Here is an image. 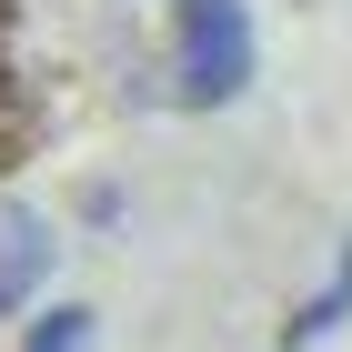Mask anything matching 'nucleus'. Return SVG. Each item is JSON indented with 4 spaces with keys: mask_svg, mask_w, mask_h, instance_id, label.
<instances>
[{
    "mask_svg": "<svg viewBox=\"0 0 352 352\" xmlns=\"http://www.w3.org/2000/svg\"><path fill=\"white\" fill-rule=\"evenodd\" d=\"M242 91H252V10L242 0H171L162 101L171 111H232Z\"/></svg>",
    "mask_w": 352,
    "mask_h": 352,
    "instance_id": "f257e3e1",
    "label": "nucleus"
},
{
    "mask_svg": "<svg viewBox=\"0 0 352 352\" xmlns=\"http://www.w3.org/2000/svg\"><path fill=\"white\" fill-rule=\"evenodd\" d=\"M51 262H60V232L30 201H0V312H30L41 282H51Z\"/></svg>",
    "mask_w": 352,
    "mask_h": 352,
    "instance_id": "f03ea898",
    "label": "nucleus"
},
{
    "mask_svg": "<svg viewBox=\"0 0 352 352\" xmlns=\"http://www.w3.org/2000/svg\"><path fill=\"white\" fill-rule=\"evenodd\" d=\"M342 322H352V242L332 252L322 292H302V302H292V322H282V352H322V342H332Z\"/></svg>",
    "mask_w": 352,
    "mask_h": 352,
    "instance_id": "7ed1b4c3",
    "label": "nucleus"
},
{
    "mask_svg": "<svg viewBox=\"0 0 352 352\" xmlns=\"http://www.w3.org/2000/svg\"><path fill=\"white\" fill-rule=\"evenodd\" d=\"M30 131H41V101H30L21 60H10V0H0V171L30 151Z\"/></svg>",
    "mask_w": 352,
    "mask_h": 352,
    "instance_id": "20e7f679",
    "label": "nucleus"
},
{
    "mask_svg": "<svg viewBox=\"0 0 352 352\" xmlns=\"http://www.w3.org/2000/svg\"><path fill=\"white\" fill-rule=\"evenodd\" d=\"M21 352H91V312H81V302H51V312L30 322Z\"/></svg>",
    "mask_w": 352,
    "mask_h": 352,
    "instance_id": "39448f33",
    "label": "nucleus"
}]
</instances>
